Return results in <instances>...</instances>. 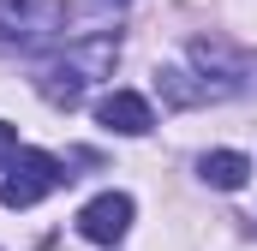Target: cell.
Wrapping results in <instances>:
<instances>
[{"instance_id":"8992f818","label":"cell","mask_w":257,"mask_h":251,"mask_svg":"<svg viewBox=\"0 0 257 251\" xmlns=\"http://www.w3.org/2000/svg\"><path fill=\"white\" fill-rule=\"evenodd\" d=\"M197 174H203V186H215V191H239L251 180V162H245L239 150H209V156L197 162Z\"/></svg>"},{"instance_id":"6da1fadb","label":"cell","mask_w":257,"mask_h":251,"mask_svg":"<svg viewBox=\"0 0 257 251\" xmlns=\"http://www.w3.org/2000/svg\"><path fill=\"white\" fill-rule=\"evenodd\" d=\"M114 60H120V42H114V36L72 42L66 54L42 60V72H36V96H42V102H54V108H78V102H84V90H90V84H102V78L114 72Z\"/></svg>"},{"instance_id":"277c9868","label":"cell","mask_w":257,"mask_h":251,"mask_svg":"<svg viewBox=\"0 0 257 251\" xmlns=\"http://www.w3.org/2000/svg\"><path fill=\"white\" fill-rule=\"evenodd\" d=\"M132 227V197L126 191H102V197H90L84 209H78V233L90 239V245H120Z\"/></svg>"},{"instance_id":"52a82bcc","label":"cell","mask_w":257,"mask_h":251,"mask_svg":"<svg viewBox=\"0 0 257 251\" xmlns=\"http://www.w3.org/2000/svg\"><path fill=\"white\" fill-rule=\"evenodd\" d=\"M156 78H162V96H168V102H180V108H192V102H209V96H215L209 84H192L180 66H162Z\"/></svg>"},{"instance_id":"7a4b0ae2","label":"cell","mask_w":257,"mask_h":251,"mask_svg":"<svg viewBox=\"0 0 257 251\" xmlns=\"http://www.w3.org/2000/svg\"><path fill=\"white\" fill-rule=\"evenodd\" d=\"M78 12L66 0H0V42L12 48H42V42H72V24Z\"/></svg>"},{"instance_id":"5b68a950","label":"cell","mask_w":257,"mask_h":251,"mask_svg":"<svg viewBox=\"0 0 257 251\" xmlns=\"http://www.w3.org/2000/svg\"><path fill=\"white\" fill-rule=\"evenodd\" d=\"M96 120L108 126V132H120V138H144L156 114H150V102L138 96V90H108L102 102H96Z\"/></svg>"},{"instance_id":"3957f363","label":"cell","mask_w":257,"mask_h":251,"mask_svg":"<svg viewBox=\"0 0 257 251\" xmlns=\"http://www.w3.org/2000/svg\"><path fill=\"white\" fill-rule=\"evenodd\" d=\"M72 174H66V162H54L48 150H18L12 162H6V174H0V203L6 209H30V203H42L48 191H60Z\"/></svg>"},{"instance_id":"ba28073f","label":"cell","mask_w":257,"mask_h":251,"mask_svg":"<svg viewBox=\"0 0 257 251\" xmlns=\"http://www.w3.org/2000/svg\"><path fill=\"white\" fill-rule=\"evenodd\" d=\"M12 156H18V132L0 120V174H6V162H12Z\"/></svg>"}]
</instances>
